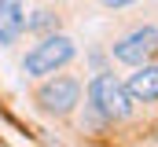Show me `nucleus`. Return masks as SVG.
Listing matches in <instances>:
<instances>
[{
	"mask_svg": "<svg viewBox=\"0 0 158 147\" xmlns=\"http://www.w3.org/2000/svg\"><path fill=\"white\" fill-rule=\"evenodd\" d=\"M155 55H158V26H151V22H140V26L125 30L110 44V59H118L125 66H140Z\"/></svg>",
	"mask_w": 158,
	"mask_h": 147,
	"instance_id": "obj_4",
	"label": "nucleus"
},
{
	"mask_svg": "<svg viewBox=\"0 0 158 147\" xmlns=\"http://www.w3.org/2000/svg\"><path fill=\"white\" fill-rule=\"evenodd\" d=\"M125 88L132 96V103H158V63H140L136 70L125 77Z\"/></svg>",
	"mask_w": 158,
	"mask_h": 147,
	"instance_id": "obj_5",
	"label": "nucleus"
},
{
	"mask_svg": "<svg viewBox=\"0 0 158 147\" xmlns=\"http://www.w3.org/2000/svg\"><path fill=\"white\" fill-rule=\"evenodd\" d=\"M40 85L33 88V107L48 118H70L81 103V81L74 74H48V77H37Z\"/></svg>",
	"mask_w": 158,
	"mask_h": 147,
	"instance_id": "obj_2",
	"label": "nucleus"
},
{
	"mask_svg": "<svg viewBox=\"0 0 158 147\" xmlns=\"http://www.w3.org/2000/svg\"><path fill=\"white\" fill-rule=\"evenodd\" d=\"M52 4H63V0H52Z\"/></svg>",
	"mask_w": 158,
	"mask_h": 147,
	"instance_id": "obj_9",
	"label": "nucleus"
},
{
	"mask_svg": "<svg viewBox=\"0 0 158 147\" xmlns=\"http://www.w3.org/2000/svg\"><path fill=\"white\" fill-rule=\"evenodd\" d=\"M85 99H88V107L96 110L107 125H114V121H125V118H132V96H129V88H125V81H118L110 70H96L88 77V85H85Z\"/></svg>",
	"mask_w": 158,
	"mask_h": 147,
	"instance_id": "obj_1",
	"label": "nucleus"
},
{
	"mask_svg": "<svg viewBox=\"0 0 158 147\" xmlns=\"http://www.w3.org/2000/svg\"><path fill=\"white\" fill-rule=\"evenodd\" d=\"M59 26H63V15L55 7H37V11H30L22 30L33 33V37H48V33H59Z\"/></svg>",
	"mask_w": 158,
	"mask_h": 147,
	"instance_id": "obj_7",
	"label": "nucleus"
},
{
	"mask_svg": "<svg viewBox=\"0 0 158 147\" xmlns=\"http://www.w3.org/2000/svg\"><path fill=\"white\" fill-rule=\"evenodd\" d=\"M136 0H99V7H107V11H121V7H132Z\"/></svg>",
	"mask_w": 158,
	"mask_h": 147,
	"instance_id": "obj_8",
	"label": "nucleus"
},
{
	"mask_svg": "<svg viewBox=\"0 0 158 147\" xmlns=\"http://www.w3.org/2000/svg\"><path fill=\"white\" fill-rule=\"evenodd\" d=\"M26 26V11L22 0H0V48H11Z\"/></svg>",
	"mask_w": 158,
	"mask_h": 147,
	"instance_id": "obj_6",
	"label": "nucleus"
},
{
	"mask_svg": "<svg viewBox=\"0 0 158 147\" xmlns=\"http://www.w3.org/2000/svg\"><path fill=\"white\" fill-rule=\"evenodd\" d=\"M77 55V44L74 37L66 33H48V37H37V44L22 55V74L26 77H48V74L70 66Z\"/></svg>",
	"mask_w": 158,
	"mask_h": 147,
	"instance_id": "obj_3",
	"label": "nucleus"
}]
</instances>
